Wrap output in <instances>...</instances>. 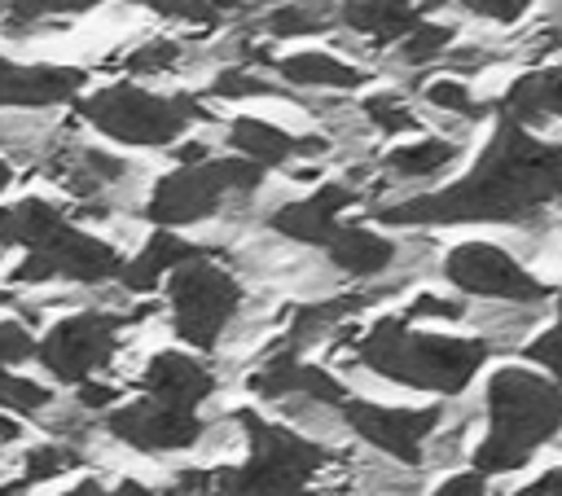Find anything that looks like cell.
Here are the masks:
<instances>
[{"mask_svg":"<svg viewBox=\"0 0 562 496\" xmlns=\"http://www.w3.org/2000/svg\"><path fill=\"white\" fill-rule=\"evenodd\" d=\"M562 198V145L527 136L518 123L501 119L492 145L474 171L439 193L408 198L382 211V224H514Z\"/></svg>","mask_w":562,"mask_h":496,"instance_id":"1","label":"cell"},{"mask_svg":"<svg viewBox=\"0 0 562 496\" xmlns=\"http://www.w3.org/2000/svg\"><path fill=\"white\" fill-rule=\"evenodd\" d=\"M487 421L474 474H509L562 426V386L527 369H501L487 382Z\"/></svg>","mask_w":562,"mask_h":496,"instance_id":"2","label":"cell"},{"mask_svg":"<svg viewBox=\"0 0 562 496\" xmlns=\"http://www.w3.org/2000/svg\"><path fill=\"white\" fill-rule=\"evenodd\" d=\"M360 360L404 386H426V391H443L457 395L479 364L487 360V347L474 338H443V334H413L400 316L378 320L364 342H360Z\"/></svg>","mask_w":562,"mask_h":496,"instance_id":"3","label":"cell"},{"mask_svg":"<svg viewBox=\"0 0 562 496\" xmlns=\"http://www.w3.org/2000/svg\"><path fill=\"white\" fill-rule=\"evenodd\" d=\"M241 430L250 435V461L241 470H220L211 474L215 496H294L307 487L325 452L281 426H268L255 413H237Z\"/></svg>","mask_w":562,"mask_h":496,"instance_id":"4","label":"cell"},{"mask_svg":"<svg viewBox=\"0 0 562 496\" xmlns=\"http://www.w3.org/2000/svg\"><path fill=\"white\" fill-rule=\"evenodd\" d=\"M83 119L123 145H167L193 119H202V105L189 97H154L145 88L114 83L83 101Z\"/></svg>","mask_w":562,"mask_h":496,"instance_id":"5","label":"cell"},{"mask_svg":"<svg viewBox=\"0 0 562 496\" xmlns=\"http://www.w3.org/2000/svg\"><path fill=\"white\" fill-rule=\"evenodd\" d=\"M263 180V167L246 162V158H206L198 167H180L167 180H158L145 215L162 228L171 224H193L202 215H211L228 193L255 189Z\"/></svg>","mask_w":562,"mask_h":496,"instance_id":"6","label":"cell"},{"mask_svg":"<svg viewBox=\"0 0 562 496\" xmlns=\"http://www.w3.org/2000/svg\"><path fill=\"white\" fill-rule=\"evenodd\" d=\"M237 281L215 268L211 259H189L176 268L171 277V312H176V334L189 342V347H215V338L224 334L228 316L237 312Z\"/></svg>","mask_w":562,"mask_h":496,"instance_id":"7","label":"cell"},{"mask_svg":"<svg viewBox=\"0 0 562 496\" xmlns=\"http://www.w3.org/2000/svg\"><path fill=\"white\" fill-rule=\"evenodd\" d=\"M443 272H448L452 285H461V290H470V294H487V298L536 303V298L549 294L527 268H518L501 246H487V241H465V246H457V250L443 259Z\"/></svg>","mask_w":562,"mask_h":496,"instance_id":"8","label":"cell"},{"mask_svg":"<svg viewBox=\"0 0 562 496\" xmlns=\"http://www.w3.org/2000/svg\"><path fill=\"white\" fill-rule=\"evenodd\" d=\"M114 329H119L114 316L83 312V316H70V320L53 325L48 338L35 351H40V360H44V369L53 377H61V382H88V373L110 360Z\"/></svg>","mask_w":562,"mask_h":496,"instance_id":"9","label":"cell"},{"mask_svg":"<svg viewBox=\"0 0 562 496\" xmlns=\"http://www.w3.org/2000/svg\"><path fill=\"white\" fill-rule=\"evenodd\" d=\"M342 413L356 435H364L373 448L391 452L404 465L422 461V439L439 421V408H382L369 399H342Z\"/></svg>","mask_w":562,"mask_h":496,"instance_id":"10","label":"cell"},{"mask_svg":"<svg viewBox=\"0 0 562 496\" xmlns=\"http://www.w3.org/2000/svg\"><path fill=\"white\" fill-rule=\"evenodd\" d=\"M110 430L140 452H171V448L198 443L202 421H198V413H184V408H171L158 399H136L110 417Z\"/></svg>","mask_w":562,"mask_h":496,"instance_id":"11","label":"cell"},{"mask_svg":"<svg viewBox=\"0 0 562 496\" xmlns=\"http://www.w3.org/2000/svg\"><path fill=\"white\" fill-rule=\"evenodd\" d=\"M31 255H40L53 277H70V281H105V277H119L123 268L105 241L79 233L75 224H57Z\"/></svg>","mask_w":562,"mask_h":496,"instance_id":"12","label":"cell"},{"mask_svg":"<svg viewBox=\"0 0 562 496\" xmlns=\"http://www.w3.org/2000/svg\"><path fill=\"white\" fill-rule=\"evenodd\" d=\"M145 391H149V399H158V404H171V408L193 413V408L215 391V377H211L193 356L162 351V356H154L149 369H145Z\"/></svg>","mask_w":562,"mask_h":496,"instance_id":"13","label":"cell"},{"mask_svg":"<svg viewBox=\"0 0 562 496\" xmlns=\"http://www.w3.org/2000/svg\"><path fill=\"white\" fill-rule=\"evenodd\" d=\"M83 70L70 66H13L0 57V105H53L75 97Z\"/></svg>","mask_w":562,"mask_h":496,"instance_id":"14","label":"cell"},{"mask_svg":"<svg viewBox=\"0 0 562 496\" xmlns=\"http://www.w3.org/2000/svg\"><path fill=\"white\" fill-rule=\"evenodd\" d=\"M351 189H342V184H321L307 202H290V206H281L277 215H272V228L277 233H285V237H294V241H312V246H325L329 237H334V215L342 211V206H351Z\"/></svg>","mask_w":562,"mask_h":496,"instance_id":"15","label":"cell"},{"mask_svg":"<svg viewBox=\"0 0 562 496\" xmlns=\"http://www.w3.org/2000/svg\"><path fill=\"white\" fill-rule=\"evenodd\" d=\"M228 140L255 167H272V162H285L290 154H321L325 149V140H316V136H290V132H281V127H272L263 119H237L228 127Z\"/></svg>","mask_w":562,"mask_h":496,"instance_id":"16","label":"cell"},{"mask_svg":"<svg viewBox=\"0 0 562 496\" xmlns=\"http://www.w3.org/2000/svg\"><path fill=\"white\" fill-rule=\"evenodd\" d=\"M250 386H255L259 395H290V391H303V395L325 399V404H342V399H347V391H342L325 369L299 364L294 356H277L268 369H259V373L250 377Z\"/></svg>","mask_w":562,"mask_h":496,"instance_id":"17","label":"cell"},{"mask_svg":"<svg viewBox=\"0 0 562 496\" xmlns=\"http://www.w3.org/2000/svg\"><path fill=\"white\" fill-rule=\"evenodd\" d=\"M501 114L509 123H518V127L536 123L540 114H562V66H549V70L514 79V88L501 101Z\"/></svg>","mask_w":562,"mask_h":496,"instance_id":"18","label":"cell"},{"mask_svg":"<svg viewBox=\"0 0 562 496\" xmlns=\"http://www.w3.org/2000/svg\"><path fill=\"white\" fill-rule=\"evenodd\" d=\"M198 255H202L198 246H189V241H180L176 233L158 228V233L149 237V246H145L132 263L119 268V277H123L127 290H154L162 272H176L180 263H189V259H198Z\"/></svg>","mask_w":562,"mask_h":496,"instance_id":"19","label":"cell"},{"mask_svg":"<svg viewBox=\"0 0 562 496\" xmlns=\"http://www.w3.org/2000/svg\"><path fill=\"white\" fill-rule=\"evenodd\" d=\"M325 250H329V259L342 268V272H351V277H373V272H382L386 263H391V241L386 237H378V233H369V228H334V237L325 241Z\"/></svg>","mask_w":562,"mask_h":496,"instance_id":"20","label":"cell"},{"mask_svg":"<svg viewBox=\"0 0 562 496\" xmlns=\"http://www.w3.org/2000/svg\"><path fill=\"white\" fill-rule=\"evenodd\" d=\"M342 22L351 31L373 35V40H395V35L413 31L422 18L408 4H400V0H347L342 4Z\"/></svg>","mask_w":562,"mask_h":496,"instance_id":"21","label":"cell"},{"mask_svg":"<svg viewBox=\"0 0 562 496\" xmlns=\"http://www.w3.org/2000/svg\"><path fill=\"white\" fill-rule=\"evenodd\" d=\"M281 79L290 83H316V88H356L364 75L329 53H294L281 61Z\"/></svg>","mask_w":562,"mask_h":496,"instance_id":"22","label":"cell"},{"mask_svg":"<svg viewBox=\"0 0 562 496\" xmlns=\"http://www.w3.org/2000/svg\"><path fill=\"white\" fill-rule=\"evenodd\" d=\"M9 219H13V237L26 246V250H35L57 224H66V215L57 211V206H48V202H40V198H26V202H18L13 211H9Z\"/></svg>","mask_w":562,"mask_h":496,"instance_id":"23","label":"cell"},{"mask_svg":"<svg viewBox=\"0 0 562 496\" xmlns=\"http://www.w3.org/2000/svg\"><path fill=\"white\" fill-rule=\"evenodd\" d=\"M452 158H457V149L448 140H422V145L391 149V171H400V176H430V171L448 167Z\"/></svg>","mask_w":562,"mask_h":496,"instance_id":"24","label":"cell"},{"mask_svg":"<svg viewBox=\"0 0 562 496\" xmlns=\"http://www.w3.org/2000/svg\"><path fill=\"white\" fill-rule=\"evenodd\" d=\"M448 40H452L448 26H439V22H417V26L408 31V40H404V61H430Z\"/></svg>","mask_w":562,"mask_h":496,"instance_id":"25","label":"cell"},{"mask_svg":"<svg viewBox=\"0 0 562 496\" xmlns=\"http://www.w3.org/2000/svg\"><path fill=\"white\" fill-rule=\"evenodd\" d=\"M0 404L4 408H18V413H35L48 404V391L26 382V377H13V373H0Z\"/></svg>","mask_w":562,"mask_h":496,"instance_id":"26","label":"cell"},{"mask_svg":"<svg viewBox=\"0 0 562 496\" xmlns=\"http://www.w3.org/2000/svg\"><path fill=\"white\" fill-rule=\"evenodd\" d=\"M281 88L246 75V70H224L215 83H211V97H224V101H237V97H277Z\"/></svg>","mask_w":562,"mask_h":496,"instance_id":"27","label":"cell"},{"mask_svg":"<svg viewBox=\"0 0 562 496\" xmlns=\"http://www.w3.org/2000/svg\"><path fill=\"white\" fill-rule=\"evenodd\" d=\"M70 465H79L75 452H66V448H35V452H26V483L57 478V474H66Z\"/></svg>","mask_w":562,"mask_h":496,"instance_id":"28","label":"cell"},{"mask_svg":"<svg viewBox=\"0 0 562 496\" xmlns=\"http://www.w3.org/2000/svg\"><path fill=\"white\" fill-rule=\"evenodd\" d=\"M364 114H369L382 132H413V127H417V119H413L400 101H391V97H369V101H364Z\"/></svg>","mask_w":562,"mask_h":496,"instance_id":"29","label":"cell"},{"mask_svg":"<svg viewBox=\"0 0 562 496\" xmlns=\"http://www.w3.org/2000/svg\"><path fill=\"white\" fill-rule=\"evenodd\" d=\"M26 356H35V338L18 320H0V373H4V364H18Z\"/></svg>","mask_w":562,"mask_h":496,"instance_id":"30","label":"cell"},{"mask_svg":"<svg viewBox=\"0 0 562 496\" xmlns=\"http://www.w3.org/2000/svg\"><path fill=\"white\" fill-rule=\"evenodd\" d=\"M325 22L312 18V13H303V9H277V13H268V31L272 35H312Z\"/></svg>","mask_w":562,"mask_h":496,"instance_id":"31","label":"cell"},{"mask_svg":"<svg viewBox=\"0 0 562 496\" xmlns=\"http://www.w3.org/2000/svg\"><path fill=\"white\" fill-rule=\"evenodd\" d=\"M439 110H457V114H479V105H474V97L465 92V83H452V79H439V83H430V92H426Z\"/></svg>","mask_w":562,"mask_h":496,"instance_id":"32","label":"cell"},{"mask_svg":"<svg viewBox=\"0 0 562 496\" xmlns=\"http://www.w3.org/2000/svg\"><path fill=\"white\" fill-rule=\"evenodd\" d=\"M527 356H531L536 364H544V369L562 382V325H553L549 334H540V338L527 347Z\"/></svg>","mask_w":562,"mask_h":496,"instance_id":"33","label":"cell"},{"mask_svg":"<svg viewBox=\"0 0 562 496\" xmlns=\"http://www.w3.org/2000/svg\"><path fill=\"white\" fill-rule=\"evenodd\" d=\"M176 44L171 40H154V44H145V48H136L132 57H127V66L132 70H140V75H149V70H162V66H171L176 61Z\"/></svg>","mask_w":562,"mask_h":496,"instance_id":"34","label":"cell"},{"mask_svg":"<svg viewBox=\"0 0 562 496\" xmlns=\"http://www.w3.org/2000/svg\"><path fill=\"white\" fill-rule=\"evenodd\" d=\"M101 0H13L18 18H44V13H83Z\"/></svg>","mask_w":562,"mask_h":496,"instance_id":"35","label":"cell"},{"mask_svg":"<svg viewBox=\"0 0 562 496\" xmlns=\"http://www.w3.org/2000/svg\"><path fill=\"white\" fill-rule=\"evenodd\" d=\"M470 13H483V18H496V22H514L531 0H461Z\"/></svg>","mask_w":562,"mask_h":496,"instance_id":"36","label":"cell"},{"mask_svg":"<svg viewBox=\"0 0 562 496\" xmlns=\"http://www.w3.org/2000/svg\"><path fill=\"white\" fill-rule=\"evenodd\" d=\"M408 316H443V320H457V316H461V303H448V298L422 294V298H413Z\"/></svg>","mask_w":562,"mask_h":496,"instance_id":"37","label":"cell"},{"mask_svg":"<svg viewBox=\"0 0 562 496\" xmlns=\"http://www.w3.org/2000/svg\"><path fill=\"white\" fill-rule=\"evenodd\" d=\"M435 496H483V474H457Z\"/></svg>","mask_w":562,"mask_h":496,"instance_id":"38","label":"cell"},{"mask_svg":"<svg viewBox=\"0 0 562 496\" xmlns=\"http://www.w3.org/2000/svg\"><path fill=\"white\" fill-rule=\"evenodd\" d=\"M514 496H562V470H549L544 478H536L527 492H514Z\"/></svg>","mask_w":562,"mask_h":496,"instance_id":"39","label":"cell"},{"mask_svg":"<svg viewBox=\"0 0 562 496\" xmlns=\"http://www.w3.org/2000/svg\"><path fill=\"white\" fill-rule=\"evenodd\" d=\"M110 399H114V386H97V382L79 386V404H88V408H105Z\"/></svg>","mask_w":562,"mask_h":496,"instance_id":"40","label":"cell"},{"mask_svg":"<svg viewBox=\"0 0 562 496\" xmlns=\"http://www.w3.org/2000/svg\"><path fill=\"white\" fill-rule=\"evenodd\" d=\"M136 4H149L167 18H189V9H193V0H136Z\"/></svg>","mask_w":562,"mask_h":496,"instance_id":"41","label":"cell"},{"mask_svg":"<svg viewBox=\"0 0 562 496\" xmlns=\"http://www.w3.org/2000/svg\"><path fill=\"white\" fill-rule=\"evenodd\" d=\"M176 158H180L184 167H198V162H206V145H198V140H193V145H180Z\"/></svg>","mask_w":562,"mask_h":496,"instance_id":"42","label":"cell"},{"mask_svg":"<svg viewBox=\"0 0 562 496\" xmlns=\"http://www.w3.org/2000/svg\"><path fill=\"white\" fill-rule=\"evenodd\" d=\"M110 496H154V492H149V487H140V483H132V478H127V483H119V487H114V492H110Z\"/></svg>","mask_w":562,"mask_h":496,"instance_id":"43","label":"cell"},{"mask_svg":"<svg viewBox=\"0 0 562 496\" xmlns=\"http://www.w3.org/2000/svg\"><path fill=\"white\" fill-rule=\"evenodd\" d=\"M66 496H110V492H101L97 483H79L75 492H66Z\"/></svg>","mask_w":562,"mask_h":496,"instance_id":"44","label":"cell"},{"mask_svg":"<svg viewBox=\"0 0 562 496\" xmlns=\"http://www.w3.org/2000/svg\"><path fill=\"white\" fill-rule=\"evenodd\" d=\"M0 241H13V219H9V211H0Z\"/></svg>","mask_w":562,"mask_h":496,"instance_id":"45","label":"cell"},{"mask_svg":"<svg viewBox=\"0 0 562 496\" xmlns=\"http://www.w3.org/2000/svg\"><path fill=\"white\" fill-rule=\"evenodd\" d=\"M13 435H18V426H13V421H4V417H0V439H13Z\"/></svg>","mask_w":562,"mask_h":496,"instance_id":"46","label":"cell"},{"mask_svg":"<svg viewBox=\"0 0 562 496\" xmlns=\"http://www.w3.org/2000/svg\"><path fill=\"white\" fill-rule=\"evenodd\" d=\"M9 184V162H0V189Z\"/></svg>","mask_w":562,"mask_h":496,"instance_id":"47","label":"cell"},{"mask_svg":"<svg viewBox=\"0 0 562 496\" xmlns=\"http://www.w3.org/2000/svg\"><path fill=\"white\" fill-rule=\"evenodd\" d=\"M558 316H562V298H558ZM558 325H562V320H558Z\"/></svg>","mask_w":562,"mask_h":496,"instance_id":"48","label":"cell"},{"mask_svg":"<svg viewBox=\"0 0 562 496\" xmlns=\"http://www.w3.org/2000/svg\"><path fill=\"white\" fill-rule=\"evenodd\" d=\"M400 4H408V0H400Z\"/></svg>","mask_w":562,"mask_h":496,"instance_id":"49","label":"cell"}]
</instances>
